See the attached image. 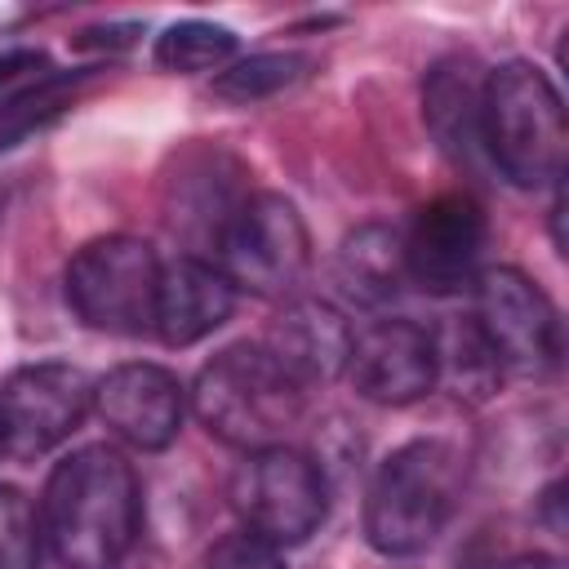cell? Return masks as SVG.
<instances>
[{"label":"cell","instance_id":"cell-1","mask_svg":"<svg viewBox=\"0 0 569 569\" xmlns=\"http://www.w3.org/2000/svg\"><path fill=\"white\" fill-rule=\"evenodd\" d=\"M40 529L62 569H116L142 529V489L124 453L107 445L67 453L49 471Z\"/></svg>","mask_w":569,"mask_h":569},{"label":"cell","instance_id":"cell-2","mask_svg":"<svg viewBox=\"0 0 569 569\" xmlns=\"http://www.w3.org/2000/svg\"><path fill=\"white\" fill-rule=\"evenodd\" d=\"M462 489V458L445 440H409L382 458L365 498V538L378 556L405 560L427 551Z\"/></svg>","mask_w":569,"mask_h":569},{"label":"cell","instance_id":"cell-3","mask_svg":"<svg viewBox=\"0 0 569 569\" xmlns=\"http://www.w3.org/2000/svg\"><path fill=\"white\" fill-rule=\"evenodd\" d=\"M187 405L213 440L253 453L284 445V431L302 413V391L258 342H236L196 373Z\"/></svg>","mask_w":569,"mask_h":569},{"label":"cell","instance_id":"cell-4","mask_svg":"<svg viewBox=\"0 0 569 569\" xmlns=\"http://www.w3.org/2000/svg\"><path fill=\"white\" fill-rule=\"evenodd\" d=\"M480 147L516 187H547L565 164V107L533 62H502L480 89Z\"/></svg>","mask_w":569,"mask_h":569},{"label":"cell","instance_id":"cell-5","mask_svg":"<svg viewBox=\"0 0 569 569\" xmlns=\"http://www.w3.org/2000/svg\"><path fill=\"white\" fill-rule=\"evenodd\" d=\"M156 284H160V258L138 236H98L76 249L67 262L62 289L67 307L98 333L138 338L151 329L156 316Z\"/></svg>","mask_w":569,"mask_h":569},{"label":"cell","instance_id":"cell-6","mask_svg":"<svg viewBox=\"0 0 569 569\" xmlns=\"http://www.w3.org/2000/svg\"><path fill=\"white\" fill-rule=\"evenodd\" d=\"M213 253V267L231 289L253 298H289L311 267V236L293 200L276 191H249Z\"/></svg>","mask_w":569,"mask_h":569},{"label":"cell","instance_id":"cell-7","mask_svg":"<svg viewBox=\"0 0 569 569\" xmlns=\"http://www.w3.org/2000/svg\"><path fill=\"white\" fill-rule=\"evenodd\" d=\"M231 507L244 533L271 547H298L325 525L329 489L307 453L271 445L244 453V462L231 471Z\"/></svg>","mask_w":569,"mask_h":569},{"label":"cell","instance_id":"cell-8","mask_svg":"<svg viewBox=\"0 0 569 569\" xmlns=\"http://www.w3.org/2000/svg\"><path fill=\"white\" fill-rule=\"evenodd\" d=\"M471 325L498 369L542 378L560 365V316L551 298L516 267H485L471 280Z\"/></svg>","mask_w":569,"mask_h":569},{"label":"cell","instance_id":"cell-9","mask_svg":"<svg viewBox=\"0 0 569 569\" xmlns=\"http://www.w3.org/2000/svg\"><path fill=\"white\" fill-rule=\"evenodd\" d=\"M93 409V378L67 360L22 365L0 382V445L13 458L58 449Z\"/></svg>","mask_w":569,"mask_h":569},{"label":"cell","instance_id":"cell-10","mask_svg":"<svg viewBox=\"0 0 569 569\" xmlns=\"http://www.w3.org/2000/svg\"><path fill=\"white\" fill-rule=\"evenodd\" d=\"M244 200V164L231 151L200 142L173 156V173L164 178V222L196 249V258L204 249H218Z\"/></svg>","mask_w":569,"mask_h":569},{"label":"cell","instance_id":"cell-11","mask_svg":"<svg viewBox=\"0 0 569 569\" xmlns=\"http://www.w3.org/2000/svg\"><path fill=\"white\" fill-rule=\"evenodd\" d=\"M485 209L462 196H436L431 204L418 209L413 227L405 231V276L422 284L427 293H458L471 289L480 276V253H485Z\"/></svg>","mask_w":569,"mask_h":569},{"label":"cell","instance_id":"cell-12","mask_svg":"<svg viewBox=\"0 0 569 569\" xmlns=\"http://www.w3.org/2000/svg\"><path fill=\"white\" fill-rule=\"evenodd\" d=\"M93 409L133 449H169L187 418V387L164 365H116L107 378L93 382Z\"/></svg>","mask_w":569,"mask_h":569},{"label":"cell","instance_id":"cell-13","mask_svg":"<svg viewBox=\"0 0 569 569\" xmlns=\"http://www.w3.org/2000/svg\"><path fill=\"white\" fill-rule=\"evenodd\" d=\"M351 387L373 400V405H413L431 396L436 387V347L431 329L413 320H373L351 338V360H347Z\"/></svg>","mask_w":569,"mask_h":569},{"label":"cell","instance_id":"cell-14","mask_svg":"<svg viewBox=\"0 0 569 569\" xmlns=\"http://www.w3.org/2000/svg\"><path fill=\"white\" fill-rule=\"evenodd\" d=\"M351 325L347 316L325 298H293L276 311L258 347L276 360V369L298 387H325L347 373L351 360Z\"/></svg>","mask_w":569,"mask_h":569},{"label":"cell","instance_id":"cell-15","mask_svg":"<svg viewBox=\"0 0 569 569\" xmlns=\"http://www.w3.org/2000/svg\"><path fill=\"white\" fill-rule=\"evenodd\" d=\"M231 311H236V289L209 258L178 253L173 262H160L151 329L160 333L164 347H191L209 338L231 320Z\"/></svg>","mask_w":569,"mask_h":569},{"label":"cell","instance_id":"cell-16","mask_svg":"<svg viewBox=\"0 0 569 569\" xmlns=\"http://www.w3.org/2000/svg\"><path fill=\"white\" fill-rule=\"evenodd\" d=\"M480 89L485 80H476V67L467 58L436 62L422 84V120L440 151H449L453 160H467L480 147Z\"/></svg>","mask_w":569,"mask_h":569},{"label":"cell","instance_id":"cell-17","mask_svg":"<svg viewBox=\"0 0 569 569\" xmlns=\"http://www.w3.org/2000/svg\"><path fill=\"white\" fill-rule=\"evenodd\" d=\"M405 231L387 222H365L356 227L342 249H338V284L356 302H387L405 284Z\"/></svg>","mask_w":569,"mask_h":569},{"label":"cell","instance_id":"cell-18","mask_svg":"<svg viewBox=\"0 0 569 569\" xmlns=\"http://www.w3.org/2000/svg\"><path fill=\"white\" fill-rule=\"evenodd\" d=\"M431 347H436V382L445 378V382H453L458 387V396H471V400H480V396H489L493 391V382H498V360L489 356V347H485V338L476 333V325H471V316L462 320H449L440 333H431Z\"/></svg>","mask_w":569,"mask_h":569},{"label":"cell","instance_id":"cell-19","mask_svg":"<svg viewBox=\"0 0 569 569\" xmlns=\"http://www.w3.org/2000/svg\"><path fill=\"white\" fill-rule=\"evenodd\" d=\"M236 58V36L204 18H182L156 36V67L173 76H200L222 71Z\"/></svg>","mask_w":569,"mask_h":569},{"label":"cell","instance_id":"cell-20","mask_svg":"<svg viewBox=\"0 0 569 569\" xmlns=\"http://www.w3.org/2000/svg\"><path fill=\"white\" fill-rule=\"evenodd\" d=\"M307 67H311L307 53H249L213 76V93L222 102L249 107V102H262L289 84H298L307 76Z\"/></svg>","mask_w":569,"mask_h":569},{"label":"cell","instance_id":"cell-21","mask_svg":"<svg viewBox=\"0 0 569 569\" xmlns=\"http://www.w3.org/2000/svg\"><path fill=\"white\" fill-rule=\"evenodd\" d=\"M44 529L31 498L13 485H0V569H40Z\"/></svg>","mask_w":569,"mask_h":569},{"label":"cell","instance_id":"cell-22","mask_svg":"<svg viewBox=\"0 0 569 569\" xmlns=\"http://www.w3.org/2000/svg\"><path fill=\"white\" fill-rule=\"evenodd\" d=\"M204 569H284V560H280V547L240 529V533H227L222 542H213Z\"/></svg>","mask_w":569,"mask_h":569},{"label":"cell","instance_id":"cell-23","mask_svg":"<svg viewBox=\"0 0 569 569\" xmlns=\"http://www.w3.org/2000/svg\"><path fill=\"white\" fill-rule=\"evenodd\" d=\"M40 67H44V53H36V49H4L0 53V89L31 84L36 76H44Z\"/></svg>","mask_w":569,"mask_h":569},{"label":"cell","instance_id":"cell-24","mask_svg":"<svg viewBox=\"0 0 569 569\" xmlns=\"http://www.w3.org/2000/svg\"><path fill=\"white\" fill-rule=\"evenodd\" d=\"M542 511H547L551 533H560V529H565V520H560V485H551V489L542 493Z\"/></svg>","mask_w":569,"mask_h":569},{"label":"cell","instance_id":"cell-25","mask_svg":"<svg viewBox=\"0 0 569 569\" xmlns=\"http://www.w3.org/2000/svg\"><path fill=\"white\" fill-rule=\"evenodd\" d=\"M502 569H560V560H551V556H516V560H507Z\"/></svg>","mask_w":569,"mask_h":569},{"label":"cell","instance_id":"cell-26","mask_svg":"<svg viewBox=\"0 0 569 569\" xmlns=\"http://www.w3.org/2000/svg\"><path fill=\"white\" fill-rule=\"evenodd\" d=\"M0 209H4V196H0Z\"/></svg>","mask_w":569,"mask_h":569},{"label":"cell","instance_id":"cell-27","mask_svg":"<svg viewBox=\"0 0 569 569\" xmlns=\"http://www.w3.org/2000/svg\"><path fill=\"white\" fill-rule=\"evenodd\" d=\"M0 449H4V445H0Z\"/></svg>","mask_w":569,"mask_h":569}]
</instances>
